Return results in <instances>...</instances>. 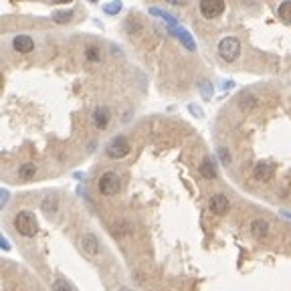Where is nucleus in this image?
<instances>
[{
  "mask_svg": "<svg viewBox=\"0 0 291 291\" xmlns=\"http://www.w3.org/2000/svg\"><path fill=\"white\" fill-rule=\"evenodd\" d=\"M12 227H14V231H16L18 235L28 237V239L39 233L37 216H34L30 210H20V212H16L14 219H12Z\"/></svg>",
  "mask_w": 291,
  "mask_h": 291,
  "instance_id": "f257e3e1",
  "label": "nucleus"
},
{
  "mask_svg": "<svg viewBox=\"0 0 291 291\" xmlns=\"http://www.w3.org/2000/svg\"><path fill=\"white\" fill-rule=\"evenodd\" d=\"M97 188H99V192H101L103 196H116V194L122 190V180H120V176H118L116 172L107 170V172H103V174L99 176Z\"/></svg>",
  "mask_w": 291,
  "mask_h": 291,
  "instance_id": "f03ea898",
  "label": "nucleus"
},
{
  "mask_svg": "<svg viewBox=\"0 0 291 291\" xmlns=\"http://www.w3.org/2000/svg\"><path fill=\"white\" fill-rule=\"evenodd\" d=\"M219 53H221V57H223L225 61H235V59L239 57V53H241V43H239V39H235V37H225V39L219 43Z\"/></svg>",
  "mask_w": 291,
  "mask_h": 291,
  "instance_id": "7ed1b4c3",
  "label": "nucleus"
},
{
  "mask_svg": "<svg viewBox=\"0 0 291 291\" xmlns=\"http://www.w3.org/2000/svg\"><path fill=\"white\" fill-rule=\"evenodd\" d=\"M107 154H110L112 158H124V156H128V154H130V142H128V138L116 136V138L107 144Z\"/></svg>",
  "mask_w": 291,
  "mask_h": 291,
  "instance_id": "20e7f679",
  "label": "nucleus"
},
{
  "mask_svg": "<svg viewBox=\"0 0 291 291\" xmlns=\"http://www.w3.org/2000/svg\"><path fill=\"white\" fill-rule=\"evenodd\" d=\"M200 12L204 18H219L225 12V2L223 0H204V2H200Z\"/></svg>",
  "mask_w": 291,
  "mask_h": 291,
  "instance_id": "39448f33",
  "label": "nucleus"
},
{
  "mask_svg": "<svg viewBox=\"0 0 291 291\" xmlns=\"http://www.w3.org/2000/svg\"><path fill=\"white\" fill-rule=\"evenodd\" d=\"M81 249H83L87 255H91V257L99 255V239H97L93 233H85V235L81 237Z\"/></svg>",
  "mask_w": 291,
  "mask_h": 291,
  "instance_id": "423d86ee",
  "label": "nucleus"
},
{
  "mask_svg": "<svg viewBox=\"0 0 291 291\" xmlns=\"http://www.w3.org/2000/svg\"><path fill=\"white\" fill-rule=\"evenodd\" d=\"M273 166L269 164V162H259V164H255V168H253V176H255V180H261V182H269L271 178H273Z\"/></svg>",
  "mask_w": 291,
  "mask_h": 291,
  "instance_id": "0eeeda50",
  "label": "nucleus"
},
{
  "mask_svg": "<svg viewBox=\"0 0 291 291\" xmlns=\"http://www.w3.org/2000/svg\"><path fill=\"white\" fill-rule=\"evenodd\" d=\"M210 210L219 216L227 214L229 212V198L225 194H212L210 196Z\"/></svg>",
  "mask_w": 291,
  "mask_h": 291,
  "instance_id": "6e6552de",
  "label": "nucleus"
},
{
  "mask_svg": "<svg viewBox=\"0 0 291 291\" xmlns=\"http://www.w3.org/2000/svg\"><path fill=\"white\" fill-rule=\"evenodd\" d=\"M12 49L18 53H30L34 49V41L28 34H16L12 39Z\"/></svg>",
  "mask_w": 291,
  "mask_h": 291,
  "instance_id": "1a4fd4ad",
  "label": "nucleus"
},
{
  "mask_svg": "<svg viewBox=\"0 0 291 291\" xmlns=\"http://www.w3.org/2000/svg\"><path fill=\"white\" fill-rule=\"evenodd\" d=\"M91 118H93L95 128L105 130V128H107V124H110V120H112V114H110V110H107V107H95Z\"/></svg>",
  "mask_w": 291,
  "mask_h": 291,
  "instance_id": "9d476101",
  "label": "nucleus"
},
{
  "mask_svg": "<svg viewBox=\"0 0 291 291\" xmlns=\"http://www.w3.org/2000/svg\"><path fill=\"white\" fill-rule=\"evenodd\" d=\"M251 233L255 239H265L269 235V223L265 219H255L251 223Z\"/></svg>",
  "mask_w": 291,
  "mask_h": 291,
  "instance_id": "9b49d317",
  "label": "nucleus"
},
{
  "mask_svg": "<svg viewBox=\"0 0 291 291\" xmlns=\"http://www.w3.org/2000/svg\"><path fill=\"white\" fill-rule=\"evenodd\" d=\"M198 170H200V174H202L204 178H208V180L216 178V166H214V162H212L210 158H204Z\"/></svg>",
  "mask_w": 291,
  "mask_h": 291,
  "instance_id": "f8f14e48",
  "label": "nucleus"
},
{
  "mask_svg": "<svg viewBox=\"0 0 291 291\" xmlns=\"http://www.w3.org/2000/svg\"><path fill=\"white\" fill-rule=\"evenodd\" d=\"M18 174L28 180V178H32V176L37 174V166H34L32 162H26V164H22V166L18 168Z\"/></svg>",
  "mask_w": 291,
  "mask_h": 291,
  "instance_id": "ddd939ff",
  "label": "nucleus"
},
{
  "mask_svg": "<svg viewBox=\"0 0 291 291\" xmlns=\"http://www.w3.org/2000/svg\"><path fill=\"white\" fill-rule=\"evenodd\" d=\"M85 57H87V61H91V63L99 61V59H101V53H99V47H95V45H89V47L85 49Z\"/></svg>",
  "mask_w": 291,
  "mask_h": 291,
  "instance_id": "4468645a",
  "label": "nucleus"
},
{
  "mask_svg": "<svg viewBox=\"0 0 291 291\" xmlns=\"http://www.w3.org/2000/svg\"><path fill=\"white\" fill-rule=\"evenodd\" d=\"M279 16H281L283 20L291 22V2H281V4H279Z\"/></svg>",
  "mask_w": 291,
  "mask_h": 291,
  "instance_id": "2eb2a0df",
  "label": "nucleus"
},
{
  "mask_svg": "<svg viewBox=\"0 0 291 291\" xmlns=\"http://www.w3.org/2000/svg\"><path fill=\"white\" fill-rule=\"evenodd\" d=\"M53 291H73V287L67 283V279H55L53 281Z\"/></svg>",
  "mask_w": 291,
  "mask_h": 291,
  "instance_id": "dca6fc26",
  "label": "nucleus"
},
{
  "mask_svg": "<svg viewBox=\"0 0 291 291\" xmlns=\"http://www.w3.org/2000/svg\"><path fill=\"white\" fill-rule=\"evenodd\" d=\"M43 208H45V210H47L49 214H51V212H55V210H57V200L49 196V198H47V200L43 202Z\"/></svg>",
  "mask_w": 291,
  "mask_h": 291,
  "instance_id": "f3484780",
  "label": "nucleus"
},
{
  "mask_svg": "<svg viewBox=\"0 0 291 291\" xmlns=\"http://www.w3.org/2000/svg\"><path fill=\"white\" fill-rule=\"evenodd\" d=\"M71 16H73L71 10H67V12H55V20H57V22H69Z\"/></svg>",
  "mask_w": 291,
  "mask_h": 291,
  "instance_id": "a211bd4d",
  "label": "nucleus"
},
{
  "mask_svg": "<svg viewBox=\"0 0 291 291\" xmlns=\"http://www.w3.org/2000/svg\"><path fill=\"white\" fill-rule=\"evenodd\" d=\"M120 291H132V289H128V287H122Z\"/></svg>",
  "mask_w": 291,
  "mask_h": 291,
  "instance_id": "6ab92c4d",
  "label": "nucleus"
}]
</instances>
